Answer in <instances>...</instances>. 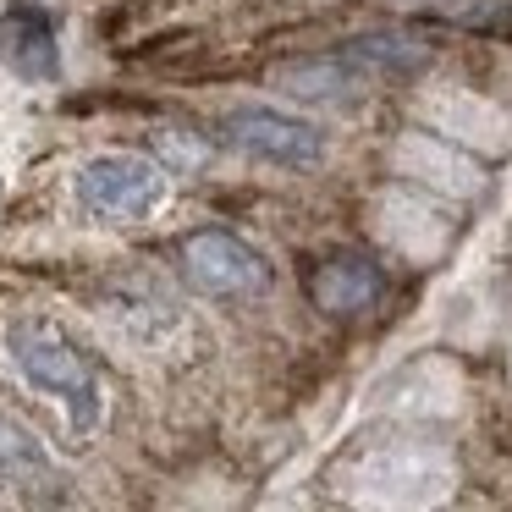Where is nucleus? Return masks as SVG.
I'll return each mask as SVG.
<instances>
[{
  "mask_svg": "<svg viewBox=\"0 0 512 512\" xmlns=\"http://www.w3.org/2000/svg\"><path fill=\"white\" fill-rule=\"evenodd\" d=\"M6 347H12V364L23 369L28 386H39L45 397H56L61 408H67V419L78 435H89L94 424H100V413H105L100 375H94V364L78 353L72 336H61L56 325H45V320H17L12 331H6Z\"/></svg>",
  "mask_w": 512,
  "mask_h": 512,
  "instance_id": "1",
  "label": "nucleus"
},
{
  "mask_svg": "<svg viewBox=\"0 0 512 512\" xmlns=\"http://www.w3.org/2000/svg\"><path fill=\"white\" fill-rule=\"evenodd\" d=\"M160 199H166V166L149 155L111 149L78 171V204L100 221H144L160 210Z\"/></svg>",
  "mask_w": 512,
  "mask_h": 512,
  "instance_id": "2",
  "label": "nucleus"
},
{
  "mask_svg": "<svg viewBox=\"0 0 512 512\" xmlns=\"http://www.w3.org/2000/svg\"><path fill=\"white\" fill-rule=\"evenodd\" d=\"M182 276L204 298H259L270 287V265L259 248L232 232H193L182 237Z\"/></svg>",
  "mask_w": 512,
  "mask_h": 512,
  "instance_id": "3",
  "label": "nucleus"
},
{
  "mask_svg": "<svg viewBox=\"0 0 512 512\" xmlns=\"http://www.w3.org/2000/svg\"><path fill=\"white\" fill-rule=\"evenodd\" d=\"M221 133L232 149L243 155H259L270 166H292V171H309L325 160V133L303 116L287 111H270V105H237V111L221 116Z\"/></svg>",
  "mask_w": 512,
  "mask_h": 512,
  "instance_id": "4",
  "label": "nucleus"
},
{
  "mask_svg": "<svg viewBox=\"0 0 512 512\" xmlns=\"http://www.w3.org/2000/svg\"><path fill=\"white\" fill-rule=\"evenodd\" d=\"M0 61L17 72L23 83H56L61 78V45H56V23L45 6H6L0 12Z\"/></svg>",
  "mask_w": 512,
  "mask_h": 512,
  "instance_id": "5",
  "label": "nucleus"
},
{
  "mask_svg": "<svg viewBox=\"0 0 512 512\" xmlns=\"http://www.w3.org/2000/svg\"><path fill=\"white\" fill-rule=\"evenodd\" d=\"M375 83V72L358 67L353 56H314V61H287L276 67V89L292 100H320V105H358Z\"/></svg>",
  "mask_w": 512,
  "mask_h": 512,
  "instance_id": "6",
  "label": "nucleus"
},
{
  "mask_svg": "<svg viewBox=\"0 0 512 512\" xmlns=\"http://www.w3.org/2000/svg\"><path fill=\"white\" fill-rule=\"evenodd\" d=\"M380 292H386V276H380L375 259L364 254H331L320 270H314V303L336 320H353V314L375 309Z\"/></svg>",
  "mask_w": 512,
  "mask_h": 512,
  "instance_id": "7",
  "label": "nucleus"
},
{
  "mask_svg": "<svg viewBox=\"0 0 512 512\" xmlns=\"http://www.w3.org/2000/svg\"><path fill=\"white\" fill-rule=\"evenodd\" d=\"M347 56H353L358 67H369V72L408 78V72H419L424 61H430V50L413 45V39H402V34H369V39H353V50H347Z\"/></svg>",
  "mask_w": 512,
  "mask_h": 512,
  "instance_id": "8",
  "label": "nucleus"
},
{
  "mask_svg": "<svg viewBox=\"0 0 512 512\" xmlns=\"http://www.w3.org/2000/svg\"><path fill=\"white\" fill-rule=\"evenodd\" d=\"M45 452L39 441L12 419V413H0V479H28V474H45Z\"/></svg>",
  "mask_w": 512,
  "mask_h": 512,
  "instance_id": "9",
  "label": "nucleus"
}]
</instances>
